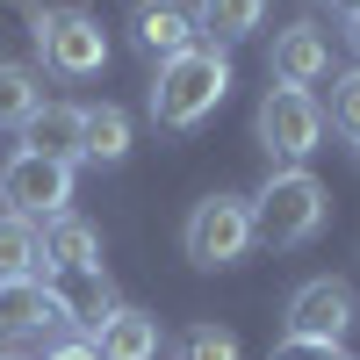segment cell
Returning a JSON list of instances; mask_svg holds the SVG:
<instances>
[{
  "label": "cell",
  "mask_w": 360,
  "mask_h": 360,
  "mask_svg": "<svg viewBox=\"0 0 360 360\" xmlns=\"http://www.w3.org/2000/svg\"><path fill=\"white\" fill-rule=\"evenodd\" d=\"M224 101H231V51L224 44H195V51L166 58L152 72V123L173 130V137L202 130Z\"/></svg>",
  "instance_id": "cell-1"
},
{
  "label": "cell",
  "mask_w": 360,
  "mask_h": 360,
  "mask_svg": "<svg viewBox=\"0 0 360 360\" xmlns=\"http://www.w3.org/2000/svg\"><path fill=\"white\" fill-rule=\"evenodd\" d=\"M173 360H238V332H224V324H188V332L173 339Z\"/></svg>",
  "instance_id": "cell-17"
},
{
  "label": "cell",
  "mask_w": 360,
  "mask_h": 360,
  "mask_svg": "<svg viewBox=\"0 0 360 360\" xmlns=\"http://www.w3.org/2000/svg\"><path fill=\"white\" fill-rule=\"evenodd\" d=\"M332 217V195L310 166H274L252 195V245H274V252H295L310 245Z\"/></svg>",
  "instance_id": "cell-2"
},
{
  "label": "cell",
  "mask_w": 360,
  "mask_h": 360,
  "mask_svg": "<svg viewBox=\"0 0 360 360\" xmlns=\"http://www.w3.org/2000/svg\"><path fill=\"white\" fill-rule=\"evenodd\" d=\"M37 101H44L37 72H29L22 58H0V130H22L29 115H37Z\"/></svg>",
  "instance_id": "cell-16"
},
{
  "label": "cell",
  "mask_w": 360,
  "mask_h": 360,
  "mask_svg": "<svg viewBox=\"0 0 360 360\" xmlns=\"http://www.w3.org/2000/svg\"><path fill=\"white\" fill-rule=\"evenodd\" d=\"M29 44H37L44 72L72 79V86L108 72V29L86 8H29Z\"/></svg>",
  "instance_id": "cell-3"
},
{
  "label": "cell",
  "mask_w": 360,
  "mask_h": 360,
  "mask_svg": "<svg viewBox=\"0 0 360 360\" xmlns=\"http://www.w3.org/2000/svg\"><path fill=\"white\" fill-rule=\"evenodd\" d=\"M130 159V115L115 101H79V166H123Z\"/></svg>",
  "instance_id": "cell-11"
},
{
  "label": "cell",
  "mask_w": 360,
  "mask_h": 360,
  "mask_svg": "<svg viewBox=\"0 0 360 360\" xmlns=\"http://www.w3.org/2000/svg\"><path fill=\"white\" fill-rule=\"evenodd\" d=\"M180 252H188L202 274H224L252 252V195H202L180 224Z\"/></svg>",
  "instance_id": "cell-4"
},
{
  "label": "cell",
  "mask_w": 360,
  "mask_h": 360,
  "mask_svg": "<svg viewBox=\"0 0 360 360\" xmlns=\"http://www.w3.org/2000/svg\"><path fill=\"white\" fill-rule=\"evenodd\" d=\"M324 123H332L353 152H360V65H346V72L332 79V115H324Z\"/></svg>",
  "instance_id": "cell-18"
},
{
  "label": "cell",
  "mask_w": 360,
  "mask_h": 360,
  "mask_svg": "<svg viewBox=\"0 0 360 360\" xmlns=\"http://www.w3.org/2000/svg\"><path fill=\"white\" fill-rule=\"evenodd\" d=\"M37 266H44V231L0 209V281H37Z\"/></svg>",
  "instance_id": "cell-15"
},
{
  "label": "cell",
  "mask_w": 360,
  "mask_h": 360,
  "mask_svg": "<svg viewBox=\"0 0 360 360\" xmlns=\"http://www.w3.org/2000/svg\"><path fill=\"white\" fill-rule=\"evenodd\" d=\"M266 72H274V86H317L324 72H332V44H324V29L317 22H288L281 37H274Z\"/></svg>",
  "instance_id": "cell-10"
},
{
  "label": "cell",
  "mask_w": 360,
  "mask_h": 360,
  "mask_svg": "<svg viewBox=\"0 0 360 360\" xmlns=\"http://www.w3.org/2000/svg\"><path fill=\"white\" fill-rule=\"evenodd\" d=\"M195 29H202V44H245L266 29V0H195Z\"/></svg>",
  "instance_id": "cell-14"
},
{
  "label": "cell",
  "mask_w": 360,
  "mask_h": 360,
  "mask_svg": "<svg viewBox=\"0 0 360 360\" xmlns=\"http://www.w3.org/2000/svg\"><path fill=\"white\" fill-rule=\"evenodd\" d=\"M22 152L79 166V101H37V115L22 123Z\"/></svg>",
  "instance_id": "cell-12"
},
{
  "label": "cell",
  "mask_w": 360,
  "mask_h": 360,
  "mask_svg": "<svg viewBox=\"0 0 360 360\" xmlns=\"http://www.w3.org/2000/svg\"><path fill=\"white\" fill-rule=\"evenodd\" d=\"M266 360H353V353L332 346V339H288V332H281V346L266 353Z\"/></svg>",
  "instance_id": "cell-19"
},
{
  "label": "cell",
  "mask_w": 360,
  "mask_h": 360,
  "mask_svg": "<svg viewBox=\"0 0 360 360\" xmlns=\"http://www.w3.org/2000/svg\"><path fill=\"white\" fill-rule=\"evenodd\" d=\"M94 274H108V266H101V231L86 217H51L44 224V266H37V281L65 288V281H94Z\"/></svg>",
  "instance_id": "cell-8"
},
{
  "label": "cell",
  "mask_w": 360,
  "mask_h": 360,
  "mask_svg": "<svg viewBox=\"0 0 360 360\" xmlns=\"http://www.w3.org/2000/svg\"><path fill=\"white\" fill-rule=\"evenodd\" d=\"M0 360H29V353H15V346H0Z\"/></svg>",
  "instance_id": "cell-23"
},
{
  "label": "cell",
  "mask_w": 360,
  "mask_h": 360,
  "mask_svg": "<svg viewBox=\"0 0 360 360\" xmlns=\"http://www.w3.org/2000/svg\"><path fill=\"white\" fill-rule=\"evenodd\" d=\"M324 8H332L339 22H353V15H360V0H324Z\"/></svg>",
  "instance_id": "cell-21"
},
{
  "label": "cell",
  "mask_w": 360,
  "mask_h": 360,
  "mask_svg": "<svg viewBox=\"0 0 360 360\" xmlns=\"http://www.w3.org/2000/svg\"><path fill=\"white\" fill-rule=\"evenodd\" d=\"M346 44H353V58H360V15H353V22H346Z\"/></svg>",
  "instance_id": "cell-22"
},
{
  "label": "cell",
  "mask_w": 360,
  "mask_h": 360,
  "mask_svg": "<svg viewBox=\"0 0 360 360\" xmlns=\"http://www.w3.org/2000/svg\"><path fill=\"white\" fill-rule=\"evenodd\" d=\"M252 137L274 166H303L317 144H324V101L310 86H266L259 115H252Z\"/></svg>",
  "instance_id": "cell-5"
},
{
  "label": "cell",
  "mask_w": 360,
  "mask_h": 360,
  "mask_svg": "<svg viewBox=\"0 0 360 360\" xmlns=\"http://www.w3.org/2000/svg\"><path fill=\"white\" fill-rule=\"evenodd\" d=\"M0 202L8 217H29V224H51V217H72V166H58L44 152H15L0 166Z\"/></svg>",
  "instance_id": "cell-6"
},
{
  "label": "cell",
  "mask_w": 360,
  "mask_h": 360,
  "mask_svg": "<svg viewBox=\"0 0 360 360\" xmlns=\"http://www.w3.org/2000/svg\"><path fill=\"white\" fill-rule=\"evenodd\" d=\"M281 317H288V339H332V346H346L353 317H360V295L339 274H317V281H303V288L288 295Z\"/></svg>",
  "instance_id": "cell-7"
},
{
  "label": "cell",
  "mask_w": 360,
  "mask_h": 360,
  "mask_svg": "<svg viewBox=\"0 0 360 360\" xmlns=\"http://www.w3.org/2000/svg\"><path fill=\"white\" fill-rule=\"evenodd\" d=\"M44 360H101V353H94V346H86V339H65V346H51Z\"/></svg>",
  "instance_id": "cell-20"
},
{
  "label": "cell",
  "mask_w": 360,
  "mask_h": 360,
  "mask_svg": "<svg viewBox=\"0 0 360 360\" xmlns=\"http://www.w3.org/2000/svg\"><path fill=\"white\" fill-rule=\"evenodd\" d=\"M130 44L152 58V65H166V58H180V51H195V44H202L195 8H188V0H137V8H130Z\"/></svg>",
  "instance_id": "cell-9"
},
{
  "label": "cell",
  "mask_w": 360,
  "mask_h": 360,
  "mask_svg": "<svg viewBox=\"0 0 360 360\" xmlns=\"http://www.w3.org/2000/svg\"><path fill=\"white\" fill-rule=\"evenodd\" d=\"M94 353H101V360H159V317L123 303V310L94 332Z\"/></svg>",
  "instance_id": "cell-13"
}]
</instances>
